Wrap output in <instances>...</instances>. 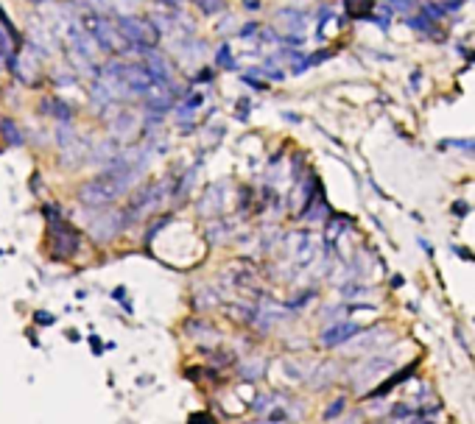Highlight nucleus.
I'll use <instances>...</instances> for the list:
<instances>
[{"label": "nucleus", "mask_w": 475, "mask_h": 424, "mask_svg": "<svg viewBox=\"0 0 475 424\" xmlns=\"http://www.w3.org/2000/svg\"><path fill=\"white\" fill-rule=\"evenodd\" d=\"M277 23L288 31V34H299L302 28H305V12H299V9H280L277 12Z\"/></svg>", "instance_id": "nucleus-14"}, {"label": "nucleus", "mask_w": 475, "mask_h": 424, "mask_svg": "<svg viewBox=\"0 0 475 424\" xmlns=\"http://www.w3.org/2000/svg\"><path fill=\"white\" fill-rule=\"evenodd\" d=\"M112 6H131V3H138V0H109Z\"/></svg>", "instance_id": "nucleus-23"}, {"label": "nucleus", "mask_w": 475, "mask_h": 424, "mask_svg": "<svg viewBox=\"0 0 475 424\" xmlns=\"http://www.w3.org/2000/svg\"><path fill=\"white\" fill-rule=\"evenodd\" d=\"M120 37L126 39V45H134L140 50H151L160 42V31L151 26L149 17H134V15H120L115 20Z\"/></svg>", "instance_id": "nucleus-1"}, {"label": "nucleus", "mask_w": 475, "mask_h": 424, "mask_svg": "<svg viewBox=\"0 0 475 424\" xmlns=\"http://www.w3.org/2000/svg\"><path fill=\"white\" fill-rule=\"evenodd\" d=\"M198 212L201 215H218V212H224V184H210L205 190V195L198 201Z\"/></svg>", "instance_id": "nucleus-9"}, {"label": "nucleus", "mask_w": 475, "mask_h": 424, "mask_svg": "<svg viewBox=\"0 0 475 424\" xmlns=\"http://www.w3.org/2000/svg\"><path fill=\"white\" fill-rule=\"evenodd\" d=\"M31 3H45V0H31Z\"/></svg>", "instance_id": "nucleus-27"}, {"label": "nucleus", "mask_w": 475, "mask_h": 424, "mask_svg": "<svg viewBox=\"0 0 475 424\" xmlns=\"http://www.w3.org/2000/svg\"><path fill=\"white\" fill-rule=\"evenodd\" d=\"M123 81H126V90H129V95H146L149 90H151V76H149V70L143 67V64H126L123 67Z\"/></svg>", "instance_id": "nucleus-7"}, {"label": "nucleus", "mask_w": 475, "mask_h": 424, "mask_svg": "<svg viewBox=\"0 0 475 424\" xmlns=\"http://www.w3.org/2000/svg\"><path fill=\"white\" fill-rule=\"evenodd\" d=\"M42 112L50 115V117H56V120H71L73 117V109L67 106L64 101H59V98H45L42 101Z\"/></svg>", "instance_id": "nucleus-15"}, {"label": "nucleus", "mask_w": 475, "mask_h": 424, "mask_svg": "<svg viewBox=\"0 0 475 424\" xmlns=\"http://www.w3.org/2000/svg\"><path fill=\"white\" fill-rule=\"evenodd\" d=\"M160 3H165V6H179L182 0H160Z\"/></svg>", "instance_id": "nucleus-26"}, {"label": "nucleus", "mask_w": 475, "mask_h": 424, "mask_svg": "<svg viewBox=\"0 0 475 424\" xmlns=\"http://www.w3.org/2000/svg\"><path fill=\"white\" fill-rule=\"evenodd\" d=\"M342 410H344V399H338V402H335V405H333V407H330L324 416H327V418H333V416H338Z\"/></svg>", "instance_id": "nucleus-21"}, {"label": "nucleus", "mask_w": 475, "mask_h": 424, "mask_svg": "<svg viewBox=\"0 0 475 424\" xmlns=\"http://www.w3.org/2000/svg\"><path fill=\"white\" fill-rule=\"evenodd\" d=\"M0 134H3V139L9 146H23V137H20V128L15 126L12 117H3L0 120Z\"/></svg>", "instance_id": "nucleus-16"}, {"label": "nucleus", "mask_w": 475, "mask_h": 424, "mask_svg": "<svg viewBox=\"0 0 475 424\" xmlns=\"http://www.w3.org/2000/svg\"><path fill=\"white\" fill-rule=\"evenodd\" d=\"M190 424H216V418L210 413H193L190 416Z\"/></svg>", "instance_id": "nucleus-20"}, {"label": "nucleus", "mask_w": 475, "mask_h": 424, "mask_svg": "<svg viewBox=\"0 0 475 424\" xmlns=\"http://www.w3.org/2000/svg\"><path fill=\"white\" fill-rule=\"evenodd\" d=\"M218 305V296L210 291V288H198V293H196V307L201 310V307H205V310H210V307H216Z\"/></svg>", "instance_id": "nucleus-17"}, {"label": "nucleus", "mask_w": 475, "mask_h": 424, "mask_svg": "<svg viewBox=\"0 0 475 424\" xmlns=\"http://www.w3.org/2000/svg\"><path fill=\"white\" fill-rule=\"evenodd\" d=\"M56 139H59V148H62V154L71 160V165H79L87 154H90V146L82 139V134L79 131H73L71 126H59V131H56Z\"/></svg>", "instance_id": "nucleus-5"}, {"label": "nucleus", "mask_w": 475, "mask_h": 424, "mask_svg": "<svg viewBox=\"0 0 475 424\" xmlns=\"http://www.w3.org/2000/svg\"><path fill=\"white\" fill-rule=\"evenodd\" d=\"M84 28L90 31V37L95 39V45H101L104 50H126L129 48L126 39L120 37L115 20H106L101 15H90L87 23H84Z\"/></svg>", "instance_id": "nucleus-3"}, {"label": "nucleus", "mask_w": 475, "mask_h": 424, "mask_svg": "<svg viewBox=\"0 0 475 424\" xmlns=\"http://www.w3.org/2000/svg\"><path fill=\"white\" fill-rule=\"evenodd\" d=\"M48 246H50L53 257L71 260L79 251V232L71 224H64L62 218H53L50 227H48Z\"/></svg>", "instance_id": "nucleus-2"}, {"label": "nucleus", "mask_w": 475, "mask_h": 424, "mask_svg": "<svg viewBox=\"0 0 475 424\" xmlns=\"http://www.w3.org/2000/svg\"><path fill=\"white\" fill-rule=\"evenodd\" d=\"M0 70H3V61H0Z\"/></svg>", "instance_id": "nucleus-28"}, {"label": "nucleus", "mask_w": 475, "mask_h": 424, "mask_svg": "<svg viewBox=\"0 0 475 424\" xmlns=\"http://www.w3.org/2000/svg\"><path fill=\"white\" fill-rule=\"evenodd\" d=\"M118 157H120V148H118L115 137H112V139H101L98 146H93V148H90L87 162H93V165H106V168H109Z\"/></svg>", "instance_id": "nucleus-10"}, {"label": "nucleus", "mask_w": 475, "mask_h": 424, "mask_svg": "<svg viewBox=\"0 0 475 424\" xmlns=\"http://www.w3.org/2000/svg\"><path fill=\"white\" fill-rule=\"evenodd\" d=\"M196 6L205 15H218L227 9V0H196Z\"/></svg>", "instance_id": "nucleus-18"}, {"label": "nucleus", "mask_w": 475, "mask_h": 424, "mask_svg": "<svg viewBox=\"0 0 475 424\" xmlns=\"http://www.w3.org/2000/svg\"><path fill=\"white\" fill-rule=\"evenodd\" d=\"M358 332H361L358 324H338V327H330V329L322 335V343H324V346H338V343L350 340V338L358 335Z\"/></svg>", "instance_id": "nucleus-12"}, {"label": "nucleus", "mask_w": 475, "mask_h": 424, "mask_svg": "<svg viewBox=\"0 0 475 424\" xmlns=\"http://www.w3.org/2000/svg\"><path fill=\"white\" fill-rule=\"evenodd\" d=\"M109 128H112L115 137H129V134L138 131V117H134L131 112H126V109H120V112L112 117Z\"/></svg>", "instance_id": "nucleus-13"}, {"label": "nucleus", "mask_w": 475, "mask_h": 424, "mask_svg": "<svg viewBox=\"0 0 475 424\" xmlns=\"http://www.w3.org/2000/svg\"><path fill=\"white\" fill-rule=\"evenodd\" d=\"M288 251H291V260L297 265H310L316 251H319V240L313 232H294L288 238Z\"/></svg>", "instance_id": "nucleus-6"}, {"label": "nucleus", "mask_w": 475, "mask_h": 424, "mask_svg": "<svg viewBox=\"0 0 475 424\" xmlns=\"http://www.w3.org/2000/svg\"><path fill=\"white\" fill-rule=\"evenodd\" d=\"M126 215H123V209H98V215L90 218V235L101 243L112 240L123 227H126Z\"/></svg>", "instance_id": "nucleus-4"}, {"label": "nucleus", "mask_w": 475, "mask_h": 424, "mask_svg": "<svg viewBox=\"0 0 475 424\" xmlns=\"http://www.w3.org/2000/svg\"><path fill=\"white\" fill-rule=\"evenodd\" d=\"M243 6H246V9H257L260 3H257V0H243Z\"/></svg>", "instance_id": "nucleus-24"}, {"label": "nucleus", "mask_w": 475, "mask_h": 424, "mask_svg": "<svg viewBox=\"0 0 475 424\" xmlns=\"http://www.w3.org/2000/svg\"><path fill=\"white\" fill-rule=\"evenodd\" d=\"M143 101L151 106V109H171L174 106V90L168 84H151V90L143 95Z\"/></svg>", "instance_id": "nucleus-11"}, {"label": "nucleus", "mask_w": 475, "mask_h": 424, "mask_svg": "<svg viewBox=\"0 0 475 424\" xmlns=\"http://www.w3.org/2000/svg\"><path fill=\"white\" fill-rule=\"evenodd\" d=\"M241 372H243V377H249V380H257L260 374H263V360H252V363H243L241 366Z\"/></svg>", "instance_id": "nucleus-19"}, {"label": "nucleus", "mask_w": 475, "mask_h": 424, "mask_svg": "<svg viewBox=\"0 0 475 424\" xmlns=\"http://www.w3.org/2000/svg\"><path fill=\"white\" fill-rule=\"evenodd\" d=\"M37 321H39V324H50V321H53V316H37Z\"/></svg>", "instance_id": "nucleus-25"}, {"label": "nucleus", "mask_w": 475, "mask_h": 424, "mask_svg": "<svg viewBox=\"0 0 475 424\" xmlns=\"http://www.w3.org/2000/svg\"><path fill=\"white\" fill-rule=\"evenodd\" d=\"M218 61H221V64H227V67H232V59H230V48H221V53H218Z\"/></svg>", "instance_id": "nucleus-22"}, {"label": "nucleus", "mask_w": 475, "mask_h": 424, "mask_svg": "<svg viewBox=\"0 0 475 424\" xmlns=\"http://www.w3.org/2000/svg\"><path fill=\"white\" fill-rule=\"evenodd\" d=\"M146 53V70H149V76H151V81L154 84H168L171 81V61H168V56L165 53H160L157 48H151V50H143Z\"/></svg>", "instance_id": "nucleus-8"}]
</instances>
